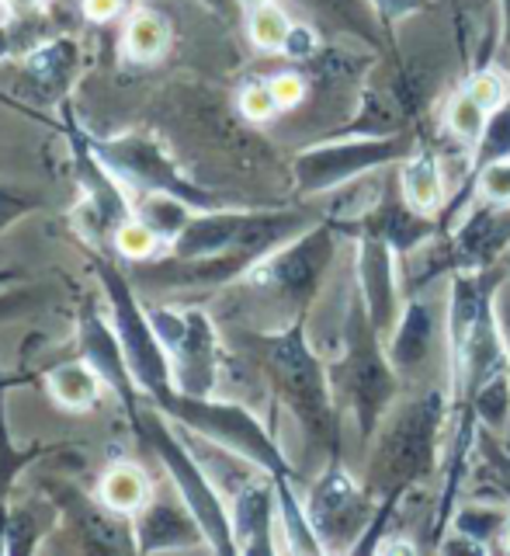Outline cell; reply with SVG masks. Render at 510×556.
<instances>
[{
	"label": "cell",
	"instance_id": "cell-1",
	"mask_svg": "<svg viewBox=\"0 0 510 556\" xmlns=\"http://www.w3.org/2000/svg\"><path fill=\"white\" fill-rule=\"evenodd\" d=\"M455 400L448 387H420L399 396L368 442L361 480L379 501H403L442 466L448 414Z\"/></svg>",
	"mask_w": 510,
	"mask_h": 556
},
{
	"label": "cell",
	"instance_id": "cell-2",
	"mask_svg": "<svg viewBox=\"0 0 510 556\" xmlns=\"http://www.w3.org/2000/svg\"><path fill=\"white\" fill-rule=\"evenodd\" d=\"M257 352L275 396L289 407L295 425L303 428L306 442L341 456V404L333 390L330 365L309 344L306 317L285 327L257 330Z\"/></svg>",
	"mask_w": 510,
	"mask_h": 556
},
{
	"label": "cell",
	"instance_id": "cell-3",
	"mask_svg": "<svg viewBox=\"0 0 510 556\" xmlns=\"http://www.w3.org/2000/svg\"><path fill=\"white\" fill-rule=\"evenodd\" d=\"M503 265L480 271L448 275V309H445V387L455 407L476 393L483 382L507 372V352L500 341L494 292Z\"/></svg>",
	"mask_w": 510,
	"mask_h": 556
},
{
	"label": "cell",
	"instance_id": "cell-4",
	"mask_svg": "<svg viewBox=\"0 0 510 556\" xmlns=\"http://www.w3.org/2000/svg\"><path fill=\"white\" fill-rule=\"evenodd\" d=\"M330 379L333 390H337V404L350 414L358 439L368 445L372 434L379 431L382 417L399 400L403 379L390 352H385V338L368 320L358 289L350 292L344 330H341V355L333 362Z\"/></svg>",
	"mask_w": 510,
	"mask_h": 556
},
{
	"label": "cell",
	"instance_id": "cell-5",
	"mask_svg": "<svg viewBox=\"0 0 510 556\" xmlns=\"http://www.w3.org/2000/svg\"><path fill=\"white\" fill-rule=\"evenodd\" d=\"M337 223H313L247 268L240 286L278 313V327L306 317L337 254Z\"/></svg>",
	"mask_w": 510,
	"mask_h": 556
},
{
	"label": "cell",
	"instance_id": "cell-6",
	"mask_svg": "<svg viewBox=\"0 0 510 556\" xmlns=\"http://www.w3.org/2000/svg\"><path fill=\"white\" fill-rule=\"evenodd\" d=\"M132 431H136V439L153 452L156 463L164 466V473L170 477V486L188 504V511L195 515L208 549L222 553V556H237L230 501L219 494V483L213 480V473H208V466L188 448L181 434L174 431L170 417L164 410H156L153 404H146L132 421Z\"/></svg>",
	"mask_w": 510,
	"mask_h": 556
},
{
	"label": "cell",
	"instance_id": "cell-7",
	"mask_svg": "<svg viewBox=\"0 0 510 556\" xmlns=\"http://www.w3.org/2000/svg\"><path fill=\"white\" fill-rule=\"evenodd\" d=\"M156 410H164L178 428H184L195 439H205L219 448H230L247 463L260 466L275 483H295V469L285 456V448L278 445L275 434L264 428L260 417L237 404V400L222 396H188V393H170Z\"/></svg>",
	"mask_w": 510,
	"mask_h": 556
},
{
	"label": "cell",
	"instance_id": "cell-8",
	"mask_svg": "<svg viewBox=\"0 0 510 556\" xmlns=\"http://www.w3.org/2000/svg\"><path fill=\"white\" fill-rule=\"evenodd\" d=\"M417 132L393 136H323L320 143L295 153L292 178L295 195H327V191L347 188L382 167L403 164L417 150Z\"/></svg>",
	"mask_w": 510,
	"mask_h": 556
},
{
	"label": "cell",
	"instance_id": "cell-9",
	"mask_svg": "<svg viewBox=\"0 0 510 556\" xmlns=\"http://www.w3.org/2000/svg\"><path fill=\"white\" fill-rule=\"evenodd\" d=\"M98 282L104 289V300L112 306V324L118 330L122 352H126L139 393H143L146 404L161 407L170 393H178V382H174L167 348L161 334L153 330V320L143 300H139L129 275L118 271L112 261H98Z\"/></svg>",
	"mask_w": 510,
	"mask_h": 556
},
{
	"label": "cell",
	"instance_id": "cell-10",
	"mask_svg": "<svg viewBox=\"0 0 510 556\" xmlns=\"http://www.w3.org/2000/svg\"><path fill=\"white\" fill-rule=\"evenodd\" d=\"M94 153L104 161L115 178L126 185L129 191L139 195H170L181 199L191 208H219V199L208 188H202L199 181H191L181 170V164L156 143L146 132H118L109 139H94L91 136Z\"/></svg>",
	"mask_w": 510,
	"mask_h": 556
},
{
	"label": "cell",
	"instance_id": "cell-11",
	"mask_svg": "<svg viewBox=\"0 0 510 556\" xmlns=\"http://www.w3.org/2000/svg\"><path fill=\"white\" fill-rule=\"evenodd\" d=\"M303 504L323 553H355L372 526L379 497L361 477L350 473L341 456H330L320 477L309 483Z\"/></svg>",
	"mask_w": 510,
	"mask_h": 556
},
{
	"label": "cell",
	"instance_id": "cell-12",
	"mask_svg": "<svg viewBox=\"0 0 510 556\" xmlns=\"http://www.w3.org/2000/svg\"><path fill=\"white\" fill-rule=\"evenodd\" d=\"M161 334L174 382L188 396H213L222 376V341L216 320L202 306H146Z\"/></svg>",
	"mask_w": 510,
	"mask_h": 556
},
{
	"label": "cell",
	"instance_id": "cell-13",
	"mask_svg": "<svg viewBox=\"0 0 510 556\" xmlns=\"http://www.w3.org/2000/svg\"><path fill=\"white\" fill-rule=\"evenodd\" d=\"M448 275L497 268L510 251V205L476 199L455 223V230L442 233Z\"/></svg>",
	"mask_w": 510,
	"mask_h": 556
},
{
	"label": "cell",
	"instance_id": "cell-14",
	"mask_svg": "<svg viewBox=\"0 0 510 556\" xmlns=\"http://www.w3.org/2000/svg\"><path fill=\"white\" fill-rule=\"evenodd\" d=\"M399 254L382 237L358 233L355 237V289L365 303L368 320L385 338L403 313V271Z\"/></svg>",
	"mask_w": 510,
	"mask_h": 556
},
{
	"label": "cell",
	"instance_id": "cell-15",
	"mask_svg": "<svg viewBox=\"0 0 510 556\" xmlns=\"http://www.w3.org/2000/svg\"><path fill=\"white\" fill-rule=\"evenodd\" d=\"M63 115H66V139H69V153H74V164H77V181L84 188L87 208H91L98 230H104L112 240L118 226L136 213V199H129V188L104 167V161L91 147V136L77 126L69 104H63Z\"/></svg>",
	"mask_w": 510,
	"mask_h": 556
},
{
	"label": "cell",
	"instance_id": "cell-16",
	"mask_svg": "<svg viewBox=\"0 0 510 556\" xmlns=\"http://www.w3.org/2000/svg\"><path fill=\"white\" fill-rule=\"evenodd\" d=\"M230 521H233L237 553L271 556L285 549V543H278L281 535L278 486L268 473H254L230 494Z\"/></svg>",
	"mask_w": 510,
	"mask_h": 556
},
{
	"label": "cell",
	"instance_id": "cell-17",
	"mask_svg": "<svg viewBox=\"0 0 510 556\" xmlns=\"http://www.w3.org/2000/svg\"><path fill=\"white\" fill-rule=\"evenodd\" d=\"M337 226H341V233H355V237L358 233H372V237H382L399 257L413 254L417 248H424L431 237L442 233V223H437L434 216L417 213V208L407 199H403L399 185L390 188V191H382V195L372 205H368L358 219H341Z\"/></svg>",
	"mask_w": 510,
	"mask_h": 556
},
{
	"label": "cell",
	"instance_id": "cell-18",
	"mask_svg": "<svg viewBox=\"0 0 510 556\" xmlns=\"http://www.w3.org/2000/svg\"><path fill=\"white\" fill-rule=\"evenodd\" d=\"M77 344H80V355L101 372L109 393H115L122 400V407H126L129 425H132L136 417H139V410H143L146 400H143V393H139L136 379H132V369H129V362H126V352H122L115 324L109 327L98 317V309L84 306L80 320H77Z\"/></svg>",
	"mask_w": 510,
	"mask_h": 556
},
{
	"label": "cell",
	"instance_id": "cell-19",
	"mask_svg": "<svg viewBox=\"0 0 510 556\" xmlns=\"http://www.w3.org/2000/svg\"><path fill=\"white\" fill-rule=\"evenodd\" d=\"M437 338H442V309L434 306L431 295H407L396 327L385 334V352H390L399 379H417L434 358Z\"/></svg>",
	"mask_w": 510,
	"mask_h": 556
},
{
	"label": "cell",
	"instance_id": "cell-20",
	"mask_svg": "<svg viewBox=\"0 0 510 556\" xmlns=\"http://www.w3.org/2000/svg\"><path fill=\"white\" fill-rule=\"evenodd\" d=\"M132 543L139 553H170V549H191V546H205L202 526L195 515L188 511V504L174 491L170 501L156 497L146 504L143 511L132 515Z\"/></svg>",
	"mask_w": 510,
	"mask_h": 556
},
{
	"label": "cell",
	"instance_id": "cell-21",
	"mask_svg": "<svg viewBox=\"0 0 510 556\" xmlns=\"http://www.w3.org/2000/svg\"><path fill=\"white\" fill-rule=\"evenodd\" d=\"M396 185L403 191V199H407L417 213L434 216V219H442L445 205L455 191V181H448L442 153H437L434 147H424V143H420L407 161L399 164Z\"/></svg>",
	"mask_w": 510,
	"mask_h": 556
},
{
	"label": "cell",
	"instance_id": "cell-22",
	"mask_svg": "<svg viewBox=\"0 0 510 556\" xmlns=\"http://www.w3.org/2000/svg\"><path fill=\"white\" fill-rule=\"evenodd\" d=\"M153 480L146 477L143 466L136 463H115L101 473L98 480V504L109 515L132 518L153 501Z\"/></svg>",
	"mask_w": 510,
	"mask_h": 556
},
{
	"label": "cell",
	"instance_id": "cell-23",
	"mask_svg": "<svg viewBox=\"0 0 510 556\" xmlns=\"http://www.w3.org/2000/svg\"><path fill=\"white\" fill-rule=\"evenodd\" d=\"M42 382H46V393L66 410H91L98 400L109 393L101 372L84 355L74 358V362L52 365V369L42 376Z\"/></svg>",
	"mask_w": 510,
	"mask_h": 556
},
{
	"label": "cell",
	"instance_id": "cell-24",
	"mask_svg": "<svg viewBox=\"0 0 510 556\" xmlns=\"http://www.w3.org/2000/svg\"><path fill=\"white\" fill-rule=\"evenodd\" d=\"M25 70L46 91H66L80 70V46L74 39H66V35L46 39L42 46L25 52Z\"/></svg>",
	"mask_w": 510,
	"mask_h": 556
},
{
	"label": "cell",
	"instance_id": "cell-25",
	"mask_svg": "<svg viewBox=\"0 0 510 556\" xmlns=\"http://www.w3.org/2000/svg\"><path fill=\"white\" fill-rule=\"evenodd\" d=\"M303 4L320 14L323 22H330L337 31L350 35V39H358L372 49H382L385 28L379 22L372 0H303Z\"/></svg>",
	"mask_w": 510,
	"mask_h": 556
},
{
	"label": "cell",
	"instance_id": "cell-26",
	"mask_svg": "<svg viewBox=\"0 0 510 556\" xmlns=\"http://www.w3.org/2000/svg\"><path fill=\"white\" fill-rule=\"evenodd\" d=\"M170 49V25L150 8L129 11L122 25V56L132 63H156Z\"/></svg>",
	"mask_w": 510,
	"mask_h": 556
},
{
	"label": "cell",
	"instance_id": "cell-27",
	"mask_svg": "<svg viewBox=\"0 0 510 556\" xmlns=\"http://www.w3.org/2000/svg\"><path fill=\"white\" fill-rule=\"evenodd\" d=\"M486 118H489V112H483L480 104L459 87L442 112V132H445V139H451L455 147L472 156V147L480 143V136L486 129Z\"/></svg>",
	"mask_w": 510,
	"mask_h": 556
},
{
	"label": "cell",
	"instance_id": "cell-28",
	"mask_svg": "<svg viewBox=\"0 0 510 556\" xmlns=\"http://www.w3.org/2000/svg\"><path fill=\"white\" fill-rule=\"evenodd\" d=\"M459 407H472L483 431L507 434L510 431V372H500L489 382H483V387Z\"/></svg>",
	"mask_w": 510,
	"mask_h": 556
},
{
	"label": "cell",
	"instance_id": "cell-29",
	"mask_svg": "<svg viewBox=\"0 0 510 556\" xmlns=\"http://www.w3.org/2000/svg\"><path fill=\"white\" fill-rule=\"evenodd\" d=\"M191 213H199V208H191L188 202L170 199V195H139L136 199V216L164 240V248H170Z\"/></svg>",
	"mask_w": 510,
	"mask_h": 556
},
{
	"label": "cell",
	"instance_id": "cell-30",
	"mask_svg": "<svg viewBox=\"0 0 510 556\" xmlns=\"http://www.w3.org/2000/svg\"><path fill=\"white\" fill-rule=\"evenodd\" d=\"M292 25L295 22L285 14V8L275 4V0L247 11V35L260 52H285Z\"/></svg>",
	"mask_w": 510,
	"mask_h": 556
},
{
	"label": "cell",
	"instance_id": "cell-31",
	"mask_svg": "<svg viewBox=\"0 0 510 556\" xmlns=\"http://www.w3.org/2000/svg\"><path fill=\"white\" fill-rule=\"evenodd\" d=\"M507 515H510V508H497V504H466V508H455L448 529L489 546L494 539H500V532L507 526Z\"/></svg>",
	"mask_w": 510,
	"mask_h": 556
},
{
	"label": "cell",
	"instance_id": "cell-32",
	"mask_svg": "<svg viewBox=\"0 0 510 556\" xmlns=\"http://www.w3.org/2000/svg\"><path fill=\"white\" fill-rule=\"evenodd\" d=\"M462 91L476 101L483 112L494 115L500 104H507V98H510V74L497 63H476V66H472V74L466 77Z\"/></svg>",
	"mask_w": 510,
	"mask_h": 556
},
{
	"label": "cell",
	"instance_id": "cell-33",
	"mask_svg": "<svg viewBox=\"0 0 510 556\" xmlns=\"http://www.w3.org/2000/svg\"><path fill=\"white\" fill-rule=\"evenodd\" d=\"M112 248H115L122 257L136 261V265H146V261L161 257V251H167V248H164V240L156 237L136 213L112 233Z\"/></svg>",
	"mask_w": 510,
	"mask_h": 556
},
{
	"label": "cell",
	"instance_id": "cell-34",
	"mask_svg": "<svg viewBox=\"0 0 510 556\" xmlns=\"http://www.w3.org/2000/svg\"><path fill=\"white\" fill-rule=\"evenodd\" d=\"M237 109H240L243 118H251V122H268V118H275V115L281 112L268 80H251V84H243V87H240V94H237Z\"/></svg>",
	"mask_w": 510,
	"mask_h": 556
},
{
	"label": "cell",
	"instance_id": "cell-35",
	"mask_svg": "<svg viewBox=\"0 0 510 556\" xmlns=\"http://www.w3.org/2000/svg\"><path fill=\"white\" fill-rule=\"evenodd\" d=\"M476 199H489V202L510 205V156H507V161L489 164L480 174V178H476Z\"/></svg>",
	"mask_w": 510,
	"mask_h": 556
},
{
	"label": "cell",
	"instance_id": "cell-36",
	"mask_svg": "<svg viewBox=\"0 0 510 556\" xmlns=\"http://www.w3.org/2000/svg\"><path fill=\"white\" fill-rule=\"evenodd\" d=\"M271 91H275V101L281 112H292L295 104H303V98L309 94V84L303 74H295V70H281V74L268 77Z\"/></svg>",
	"mask_w": 510,
	"mask_h": 556
},
{
	"label": "cell",
	"instance_id": "cell-37",
	"mask_svg": "<svg viewBox=\"0 0 510 556\" xmlns=\"http://www.w3.org/2000/svg\"><path fill=\"white\" fill-rule=\"evenodd\" d=\"M42 202L28 195V191H14V188H0V237H4L17 219H25L35 213Z\"/></svg>",
	"mask_w": 510,
	"mask_h": 556
},
{
	"label": "cell",
	"instance_id": "cell-38",
	"mask_svg": "<svg viewBox=\"0 0 510 556\" xmlns=\"http://www.w3.org/2000/svg\"><path fill=\"white\" fill-rule=\"evenodd\" d=\"M428 4H431V0H372V8H375L385 31H393L399 22H407V17L420 14Z\"/></svg>",
	"mask_w": 510,
	"mask_h": 556
},
{
	"label": "cell",
	"instance_id": "cell-39",
	"mask_svg": "<svg viewBox=\"0 0 510 556\" xmlns=\"http://www.w3.org/2000/svg\"><path fill=\"white\" fill-rule=\"evenodd\" d=\"M35 306H39V292L35 289H0V324L25 317Z\"/></svg>",
	"mask_w": 510,
	"mask_h": 556
},
{
	"label": "cell",
	"instance_id": "cell-40",
	"mask_svg": "<svg viewBox=\"0 0 510 556\" xmlns=\"http://www.w3.org/2000/svg\"><path fill=\"white\" fill-rule=\"evenodd\" d=\"M316 49H320V35H316V28H309V25H292L285 52H281V56L303 63V60H313L316 56Z\"/></svg>",
	"mask_w": 510,
	"mask_h": 556
},
{
	"label": "cell",
	"instance_id": "cell-41",
	"mask_svg": "<svg viewBox=\"0 0 510 556\" xmlns=\"http://www.w3.org/2000/svg\"><path fill=\"white\" fill-rule=\"evenodd\" d=\"M494 313H497V327H500V341L507 352V372H510V275L503 271L497 292H494Z\"/></svg>",
	"mask_w": 510,
	"mask_h": 556
},
{
	"label": "cell",
	"instance_id": "cell-42",
	"mask_svg": "<svg viewBox=\"0 0 510 556\" xmlns=\"http://www.w3.org/2000/svg\"><path fill=\"white\" fill-rule=\"evenodd\" d=\"M80 11L91 25H112L129 11V0H80Z\"/></svg>",
	"mask_w": 510,
	"mask_h": 556
},
{
	"label": "cell",
	"instance_id": "cell-43",
	"mask_svg": "<svg viewBox=\"0 0 510 556\" xmlns=\"http://www.w3.org/2000/svg\"><path fill=\"white\" fill-rule=\"evenodd\" d=\"M0 11L8 17H35L46 11V0H0Z\"/></svg>",
	"mask_w": 510,
	"mask_h": 556
},
{
	"label": "cell",
	"instance_id": "cell-44",
	"mask_svg": "<svg viewBox=\"0 0 510 556\" xmlns=\"http://www.w3.org/2000/svg\"><path fill=\"white\" fill-rule=\"evenodd\" d=\"M497 4H500V39L510 56V0H497Z\"/></svg>",
	"mask_w": 510,
	"mask_h": 556
},
{
	"label": "cell",
	"instance_id": "cell-45",
	"mask_svg": "<svg viewBox=\"0 0 510 556\" xmlns=\"http://www.w3.org/2000/svg\"><path fill=\"white\" fill-rule=\"evenodd\" d=\"M202 4H205L208 11H216V14L226 17V14H230V11L237 8V0H202Z\"/></svg>",
	"mask_w": 510,
	"mask_h": 556
},
{
	"label": "cell",
	"instance_id": "cell-46",
	"mask_svg": "<svg viewBox=\"0 0 510 556\" xmlns=\"http://www.w3.org/2000/svg\"><path fill=\"white\" fill-rule=\"evenodd\" d=\"M17 278H22V271H17V268H0V286L17 282Z\"/></svg>",
	"mask_w": 510,
	"mask_h": 556
},
{
	"label": "cell",
	"instance_id": "cell-47",
	"mask_svg": "<svg viewBox=\"0 0 510 556\" xmlns=\"http://www.w3.org/2000/svg\"><path fill=\"white\" fill-rule=\"evenodd\" d=\"M500 549L510 553V515H507V526H503V532H500Z\"/></svg>",
	"mask_w": 510,
	"mask_h": 556
},
{
	"label": "cell",
	"instance_id": "cell-48",
	"mask_svg": "<svg viewBox=\"0 0 510 556\" xmlns=\"http://www.w3.org/2000/svg\"><path fill=\"white\" fill-rule=\"evenodd\" d=\"M237 4H240L243 11H251V8H257V4H268V0H237Z\"/></svg>",
	"mask_w": 510,
	"mask_h": 556
},
{
	"label": "cell",
	"instance_id": "cell-49",
	"mask_svg": "<svg viewBox=\"0 0 510 556\" xmlns=\"http://www.w3.org/2000/svg\"><path fill=\"white\" fill-rule=\"evenodd\" d=\"M500 265H503V271H507V275H510V251H507V257H503V261H500Z\"/></svg>",
	"mask_w": 510,
	"mask_h": 556
}]
</instances>
